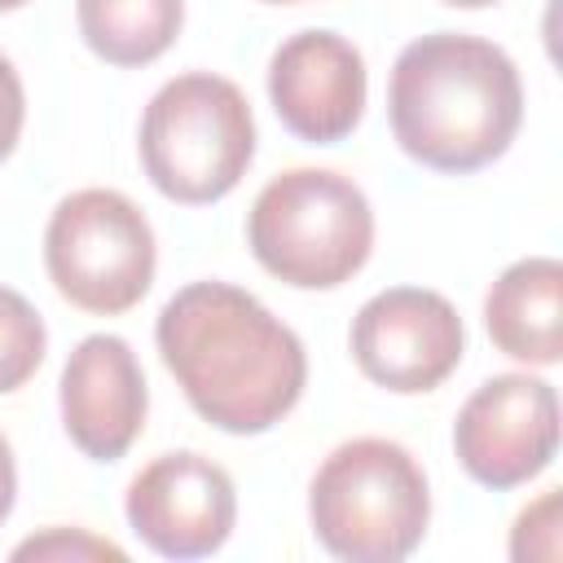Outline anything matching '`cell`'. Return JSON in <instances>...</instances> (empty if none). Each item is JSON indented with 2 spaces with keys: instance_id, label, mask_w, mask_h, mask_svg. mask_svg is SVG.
Masks as SVG:
<instances>
[{
  "instance_id": "6da1fadb",
  "label": "cell",
  "mask_w": 563,
  "mask_h": 563,
  "mask_svg": "<svg viewBox=\"0 0 563 563\" xmlns=\"http://www.w3.org/2000/svg\"><path fill=\"white\" fill-rule=\"evenodd\" d=\"M154 343L198 418L229 435L277 427L308 383L299 334L233 282L176 290L154 321Z\"/></svg>"
},
{
  "instance_id": "7a4b0ae2",
  "label": "cell",
  "mask_w": 563,
  "mask_h": 563,
  "mask_svg": "<svg viewBox=\"0 0 563 563\" xmlns=\"http://www.w3.org/2000/svg\"><path fill=\"white\" fill-rule=\"evenodd\" d=\"M387 119L413 163L466 176L510 150L523 123V79L493 40L431 31L400 48Z\"/></svg>"
},
{
  "instance_id": "3957f363",
  "label": "cell",
  "mask_w": 563,
  "mask_h": 563,
  "mask_svg": "<svg viewBox=\"0 0 563 563\" xmlns=\"http://www.w3.org/2000/svg\"><path fill=\"white\" fill-rule=\"evenodd\" d=\"M317 541L347 563H400L431 523V488L418 457L383 435H361L325 453L308 488Z\"/></svg>"
},
{
  "instance_id": "277c9868",
  "label": "cell",
  "mask_w": 563,
  "mask_h": 563,
  "mask_svg": "<svg viewBox=\"0 0 563 563\" xmlns=\"http://www.w3.org/2000/svg\"><path fill=\"white\" fill-rule=\"evenodd\" d=\"M246 246L277 282L334 290L365 268L374 251V211L352 176L330 167H290L255 194Z\"/></svg>"
},
{
  "instance_id": "5b68a950",
  "label": "cell",
  "mask_w": 563,
  "mask_h": 563,
  "mask_svg": "<svg viewBox=\"0 0 563 563\" xmlns=\"http://www.w3.org/2000/svg\"><path fill=\"white\" fill-rule=\"evenodd\" d=\"M141 167L150 185L185 207L220 202L255 158L246 92L211 70L167 79L141 114Z\"/></svg>"
},
{
  "instance_id": "8992f818",
  "label": "cell",
  "mask_w": 563,
  "mask_h": 563,
  "mask_svg": "<svg viewBox=\"0 0 563 563\" xmlns=\"http://www.w3.org/2000/svg\"><path fill=\"white\" fill-rule=\"evenodd\" d=\"M158 246L145 211L119 189H75L44 229V268L57 295L92 317L136 308L154 282Z\"/></svg>"
},
{
  "instance_id": "52a82bcc",
  "label": "cell",
  "mask_w": 563,
  "mask_h": 563,
  "mask_svg": "<svg viewBox=\"0 0 563 563\" xmlns=\"http://www.w3.org/2000/svg\"><path fill=\"white\" fill-rule=\"evenodd\" d=\"M453 453L462 471L493 488L537 479L559 453V396L537 374H497L479 383L453 422Z\"/></svg>"
},
{
  "instance_id": "ba28073f",
  "label": "cell",
  "mask_w": 563,
  "mask_h": 563,
  "mask_svg": "<svg viewBox=\"0 0 563 563\" xmlns=\"http://www.w3.org/2000/svg\"><path fill=\"white\" fill-rule=\"evenodd\" d=\"M466 330L440 290L391 286L352 317V356L361 374L387 391H435L462 361Z\"/></svg>"
},
{
  "instance_id": "9c48e42d",
  "label": "cell",
  "mask_w": 563,
  "mask_h": 563,
  "mask_svg": "<svg viewBox=\"0 0 563 563\" xmlns=\"http://www.w3.org/2000/svg\"><path fill=\"white\" fill-rule=\"evenodd\" d=\"M128 523L163 559H207L238 523V493L220 462L180 449L163 453L128 484Z\"/></svg>"
},
{
  "instance_id": "30bf717a",
  "label": "cell",
  "mask_w": 563,
  "mask_h": 563,
  "mask_svg": "<svg viewBox=\"0 0 563 563\" xmlns=\"http://www.w3.org/2000/svg\"><path fill=\"white\" fill-rule=\"evenodd\" d=\"M365 57L339 31H299L268 62V101L282 128L308 145L343 141L365 114Z\"/></svg>"
},
{
  "instance_id": "8fae6325",
  "label": "cell",
  "mask_w": 563,
  "mask_h": 563,
  "mask_svg": "<svg viewBox=\"0 0 563 563\" xmlns=\"http://www.w3.org/2000/svg\"><path fill=\"white\" fill-rule=\"evenodd\" d=\"M150 391L136 352L119 334H88L62 369V427L92 462H119L145 427Z\"/></svg>"
},
{
  "instance_id": "7c38bea8",
  "label": "cell",
  "mask_w": 563,
  "mask_h": 563,
  "mask_svg": "<svg viewBox=\"0 0 563 563\" xmlns=\"http://www.w3.org/2000/svg\"><path fill=\"white\" fill-rule=\"evenodd\" d=\"M484 325L501 356L523 365L563 361V264L554 255L515 260L484 295Z\"/></svg>"
},
{
  "instance_id": "4fadbf2b",
  "label": "cell",
  "mask_w": 563,
  "mask_h": 563,
  "mask_svg": "<svg viewBox=\"0 0 563 563\" xmlns=\"http://www.w3.org/2000/svg\"><path fill=\"white\" fill-rule=\"evenodd\" d=\"M84 44L110 66H145L163 57L185 22V0H79Z\"/></svg>"
},
{
  "instance_id": "5bb4252c",
  "label": "cell",
  "mask_w": 563,
  "mask_h": 563,
  "mask_svg": "<svg viewBox=\"0 0 563 563\" xmlns=\"http://www.w3.org/2000/svg\"><path fill=\"white\" fill-rule=\"evenodd\" d=\"M48 352V330L44 317L31 308L26 295L0 286V396L18 391Z\"/></svg>"
},
{
  "instance_id": "9a60e30c",
  "label": "cell",
  "mask_w": 563,
  "mask_h": 563,
  "mask_svg": "<svg viewBox=\"0 0 563 563\" xmlns=\"http://www.w3.org/2000/svg\"><path fill=\"white\" fill-rule=\"evenodd\" d=\"M13 559H114L123 563L128 554L114 545V541H101V537H88L84 528L66 532V528H53L44 537H31L13 550Z\"/></svg>"
},
{
  "instance_id": "2e32d148",
  "label": "cell",
  "mask_w": 563,
  "mask_h": 563,
  "mask_svg": "<svg viewBox=\"0 0 563 563\" xmlns=\"http://www.w3.org/2000/svg\"><path fill=\"white\" fill-rule=\"evenodd\" d=\"M532 537H541V559H554L559 554V488H550L541 501H532L519 519H515V532H510V559H528V545Z\"/></svg>"
},
{
  "instance_id": "e0dca14e",
  "label": "cell",
  "mask_w": 563,
  "mask_h": 563,
  "mask_svg": "<svg viewBox=\"0 0 563 563\" xmlns=\"http://www.w3.org/2000/svg\"><path fill=\"white\" fill-rule=\"evenodd\" d=\"M22 119H26V92H22L13 62L0 53V163L13 154V145L22 136Z\"/></svg>"
},
{
  "instance_id": "ac0fdd59",
  "label": "cell",
  "mask_w": 563,
  "mask_h": 563,
  "mask_svg": "<svg viewBox=\"0 0 563 563\" xmlns=\"http://www.w3.org/2000/svg\"><path fill=\"white\" fill-rule=\"evenodd\" d=\"M13 501H18V462H13V449H9V440L0 435V523L9 519Z\"/></svg>"
},
{
  "instance_id": "d6986e66",
  "label": "cell",
  "mask_w": 563,
  "mask_h": 563,
  "mask_svg": "<svg viewBox=\"0 0 563 563\" xmlns=\"http://www.w3.org/2000/svg\"><path fill=\"white\" fill-rule=\"evenodd\" d=\"M440 4H453V9H488L497 0H440Z\"/></svg>"
},
{
  "instance_id": "ffe728a7",
  "label": "cell",
  "mask_w": 563,
  "mask_h": 563,
  "mask_svg": "<svg viewBox=\"0 0 563 563\" xmlns=\"http://www.w3.org/2000/svg\"><path fill=\"white\" fill-rule=\"evenodd\" d=\"M26 0H0V13H9V9H22Z\"/></svg>"
},
{
  "instance_id": "44dd1931",
  "label": "cell",
  "mask_w": 563,
  "mask_h": 563,
  "mask_svg": "<svg viewBox=\"0 0 563 563\" xmlns=\"http://www.w3.org/2000/svg\"><path fill=\"white\" fill-rule=\"evenodd\" d=\"M264 4H299V0H264Z\"/></svg>"
}]
</instances>
